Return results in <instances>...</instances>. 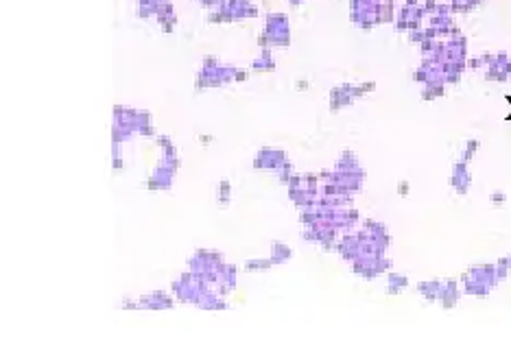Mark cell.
Wrapping results in <instances>:
<instances>
[{"mask_svg": "<svg viewBox=\"0 0 511 360\" xmlns=\"http://www.w3.org/2000/svg\"><path fill=\"white\" fill-rule=\"evenodd\" d=\"M424 18V9H415V7H404L402 14H400V20H398V31H404V29H417V25H420V20Z\"/></svg>", "mask_w": 511, "mask_h": 360, "instance_id": "obj_1", "label": "cell"}, {"mask_svg": "<svg viewBox=\"0 0 511 360\" xmlns=\"http://www.w3.org/2000/svg\"><path fill=\"white\" fill-rule=\"evenodd\" d=\"M391 16H393V7H391V3H382L380 5V11H378V20H391Z\"/></svg>", "mask_w": 511, "mask_h": 360, "instance_id": "obj_3", "label": "cell"}, {"mask_svg": "<svg viewBox=\"0 0 511 360\" xmlns=\"http://www.w3.org/2000/svg\"><path fill=\"white\" fill-rule=\"evenodd\" d=\"M483 0H450V5L455 11H470L472 7H476Z\"/></svg>", "mask_w": 511, "mask_h": 360, "instance_id": "obj_2", "label": "cell"}, {"mask_svg": "<svg viewBox=\"0 0 511 360\" xmlns=\"http://www.w3.org/2000/svg\"><path fill=\"white\" fill-rule=\"evenodd\" d=\"M507 264H509V269H511V255H509V260H507Z\"/></svg>", "mask_w": 511, "mask_h": 360, "instance_id": "obj_4", "label": "cell"}]
</instances>
